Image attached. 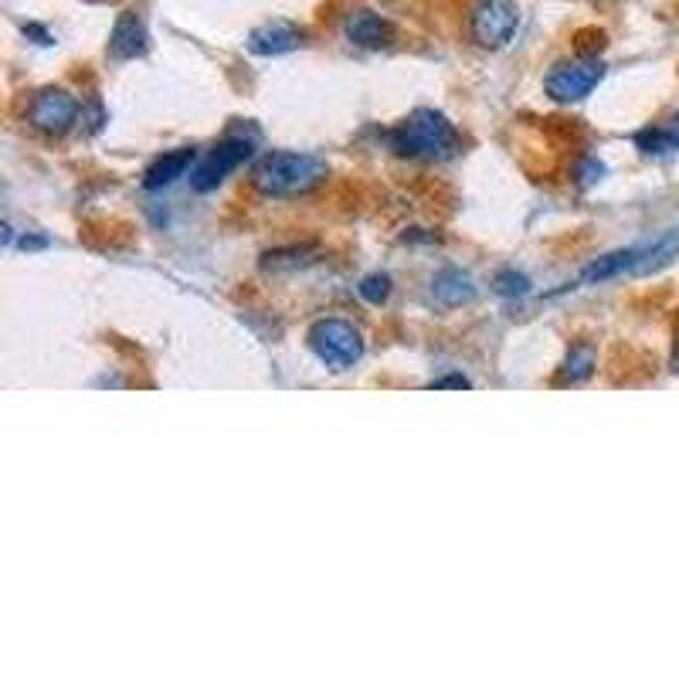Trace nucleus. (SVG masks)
<instances>
[{"mask_svg":"<svg viewBox=\"0 0 679 679\" xmlns=\"http://www.w3.org/2000/svg\"><path fill=\"white\" fill-rule=\"evenodd\" d=\"M493 293L503 296V299H523L530 293V279L516 268H503V272H496V279H493Z\"/></svg>","mask_w":679,"mask_h":679,"instance_id":"dca6fc26","label":"nucleus"},{"mask_svg":"<svg viewBox=\"0 0 679 679\" xmlns=\"http://www.w3.org/2000/svg\"><path fill=\"white\" fill-rule=\"evenodd\" d=\"M344 35H347L351 45H357L364 51H381V48H387L394 41V24L387 18H381L377 11L361 8V11L347 14Z\"/></svg>","mask_w":679,"mask_h":679,"instance_id":"9d476101","label":"nucleus"},{"mask_svg":"<svg viewBox=\"0 0 679 679\" xmlns=\"http://www.w3.org/2000/svg\"><path fill=\"white\" fill-rule=\"evenodd\" d=\"M432 387H435V391H449V387L462 391V387H472V381H469L465 374H449V377H439V381H432Z\"/></svg>","mask_w":679,"mask_h":679,"instance_id":"6ab92c4d","label":"nucleus"},{"mask_svg":"<svg viewBox=\"0 0 679 679\" xmlns=\"http://www.w3.org/2000/svg\"><path fill=\"white\" fill-rule=\"evenodd\" d=\"M79 119V99L68 89H41L28 106V122L45 136H61Z\"/></svg>","mask_w":679,"mask_h":679,"instance_id":"0eeeda50","label":"nucleus"},{"mask_svg":"<svg viewBox=\"0 0 679 679\" xmlns=\"http://www.w3.org/2000/svg\"><path fill=\"white\" fill-rule=\"evenodd\" d=\"M147 51H150V31L144 14L122 11L109 31V55L116 61H132V58H144Z\"/></svg>","mask_w":679,"mask_h":679,"instance_id":"6e6552de","label":"nucleus"},{"mask_svg":"<svg viewBox=\"0 0 679 679\" xmlns=\"http://www.w3.org/2000/svg\"><path fill=\"white\" fill-rule=\"evenodd\" d=\"M255 144H258V132H255V129L228 132L215 150H208V154H204V157L194 164V170H190V187H194L197 194L218 190L242 164L252 160Z\"/></svg>","mask_w":679,"mask_h":679,"instance_id":"7ed1b4c3","label":"nucleus"},{"mask_svg":"<svg viewBox=\"0 0 679 679\" xmlns=\"http://www.w3.org/2000/svg\"><path fill=\"white\" fill-rule=\"evenodd\" d=\"M309 351L329 371H351L364 357V336L347 319H316L306 333Z\"/></svg>","mask_w":679,"mask_h":679,"instance_id":"20e7f679","label":"nucleus"},{"mask_svg":"<svg viewBox=\"0 0 679 679\" xmlns=\"http://www.w3.org/2000/svg\"><path fill=\"white\" fill-rule=\"evenodd\" d=\"M306 41V31L293 21H265L258 24L252 35H248V51L252 55H262V58H276V55H286V51H296L299 45Z\"/></svg>","mask_w":679,"mask_h":679,"instance_id":"1a4fd4ad","label":"nucleus"},{"mask_svg":"<svg viewBox=\"0 0 679 679\" xmlns=\"http://www.w3.org/2000/svg\"><path fill=\"white\" fill-rule=\"evenodd\" d=\"M516 28H520V8L513 0H475V8L469 11V35L486 51L506 48Z\"/></svg>","mask_w":679,"mask_h":679,"instance_id":"423d86ee","label":"nucleus"},{"mask_svg":"<svg viewBox=\"0 0 679 679\" xmlns=\"http://www.w3.org/2000/svg\"><path fill=\"white\" fill-rule=\"evenodd\" d=\"M594 364H598L594 347H588V344H574V347L568 351L561 371H558V384H581V381H588V377L594 374Z\"/></svg>","mask_w":679,"mask_h":679,"instance_id":"4468645a","label":"nucleus"},{"mask_svg":"<svg viewBox=\"0 0 679 679\" xmlns=\"http://www.w3.org/2000/svg\"><path fill=\"white\" fill-rule=\"evenodd\" d=\"M45 245H48V238H35V235H24V238H21V248H24V252H31V248H45Z\"/></svg>","mask_w":679,"mask_h":679,"instance_id":"412c9836","label":"nucleus"},{"mask_svg":"<svg viewBox=\"0 0 679 679\" xmlns=\"http://www.w3.org/2000/svg\"><path fill=\"white\" fill-rule=\"evenodd\" d=\"M194 157H197L194 147H180V150H170V154L157 157L144 174V187L147 190H164V187L177 184L194 167Z\"/></svg>","mask_w":679,"mask_h":679,"instance_id":"9b49d317","label":"nucleus"},{"mask_svg":"<svg viewBox=\"0 0 679 679\" xmlns=\"http://www.w3.org/2000/svg\"><path fill=\"white\" fill-rule=\"evenodd\" d=\"M604 72H608L604 61L594 55L564 58L551 68L548 79H543V92H548L554 102H581L601 86Z\"/></svg>","mask_w":679,"mask_h":679,"instance_id":"39448f33","label":"nucleus"},{"mask_svg":"<svg viewBox=\"0 0 679 679\" xmlns=\"http://www.w3.org/2000/svg\"><path fill=\"white\" fill-rule=\"evenodd\" d=\"M475 279L469 276L465 268H442L439 276L432 279V296H435V303H442V306H465V303H472L475 299Z\"/></svg>","mask_w":679,"mask_h":679,"instance_id":"f8f14e48","label":"nucleus"},{"mask_svg":"<svg viewBox=\"0 0 679 679\" xmlns=\"http://www.w3.org/2000/svg\"><path fill=\"white\" fill-rule=\"evenodd\" d=\"M387 147L404 160L442 164L462 150V136L452 119L439 109H415L404 122L387 132Z\"/></svg>","mask_w":679,"mask_h":679,"instance_id":"f257e3e1","label":"nucleus"},{"mask_svg":"<svg viewBox=\"0 0 679 679\" xmlns=\"http://www.w3.org/2000/svg\"><path fill=\"white\" fill-rule=\"evenodd\" d=\"M24 35H31L35 45H55V38H51L45 28H38V24H24Z\"/></svg>","mask_w":679,"mask_h":679,"instance_id":"aec40b11","label":"nucleus"},{"mask_svg":"<svg viewBox=\"0 0 679 679\" xmlns=\"http://www.w3.org/2000/svg\"><path fill=\"white\" fill-rule=\"evenodd\" d=\"M666 126H669V129H672V132L679 136V112H672V116L666 119Z\"/></svg>","mask_w":679,"mask_h":679,"instance_id":"4be33fe9","label":"nucleus"},{"mask_svg":"<svg viewBox=\"0 0 679 679\" xmlns=\"http://www.w3.org/2000/svg\"><path fill=\"white\" fill-rule=\"evenodd\" d=\"M672 258H679V225L669 228V232H662L656 242L642 245V252H639V265H636L632 276H652V272L666 268Z\"/></svg>","mask_w":679,"mask_h":679,"instance_id":"ddd939ff","label":"nucleus"},{"mask_svg":"<svg viewBox=\"0 0 679 679\" xmlns=\"http://www.w3.org/2000/svg\"><path fill=\"white\" fill-rule=\"evenodd\" d=\"M636 147H639L646 157H666V154H676V150H679V136H676L666 122L646 126V129L636 132Z\"/></svg>","mask_w":679,"mask_h":679,"instance_id":"2eb2a0df","label":"nucleus"},{"mask_svg":"<svg viewBox=\"0 0 679 679\" xmlns=\"http://www.w3.org/2000/svg\"><path fill=\"white\" fill-rule=\"evenodd\" d=\"M309 252L306 248H279V252H268L265 255V268H299V265H309L313 258H306Z\"/></svg>","mask_w":679,"mask_h":679,"instance_id":"a211bd4d","label":"nucleus"},{"mask_svg":"<svg viewBox=\"0 0 679 679\" xmlns=\"http://www.w3.org/2000/svg\"><path fill=\"white\" fill-rule=\"evenodd\" d=\"M326 160L313 157V154H296V150H276L265 154L255 170H252V184L268 194V197H296V194H309L313 187H319L326 180Z\"/></svg>","mask_w":679,"mask_h":679,"instance_id":"f03ea898","label":"nucleus"},{"mask_svg":"<svg viewBox=\"0 0 679 679\" xmlns=\"http://www.w3.org/2000/svg\"><path fill=\"white\" fill-rule=\"evenodd\" d=\"M357 293H361L364 303L381 306V303H387V296H391V276H387V272H371V276L361 279Z\"/></svg>","mask_w":679,"mask_h":679,"instance_id":"f3484780","label":"nucleus"}]
</instances>
